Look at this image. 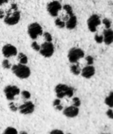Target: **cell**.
Segmentation results:
<instances>
[{
    "instance_id": "3",
    "label": "cell",
    "mask_w": 113,
    "mask_h": 134,
    "mask_svg": "<svg viewBox=\"0 0 113 134\" xmlns=\"http://www.w3.org/2000/svg\"><path fill=\"white\" fill-rule=\"evenodd\" d=\"M87 27L89 31L93 34L96 43L106 46L112 44V22L109 18L101 17L98 13H93L87 20Z\"/></svg>"
},
{
    "instance_id": "21",
    "label": "cell",
    "mask_w": 113,
    "mask_h": 134,
    "mask_svg": "<svg viewBox=\"0 0 113 134\" xmlns=\"http://www.w3.org/2000/svg\"><path fill=\"white\" fill-rule=\"evenodd\" d=\"M9 108L10 111H13V112H16V111H18V108L15 105V104H14L13 101H11V102L9 104Z\"/></svg>"
},
{
    "instance_id": "22",
    "label": "cell",
    "mask_w": 113,
    "mask_h": 134,
    "mask_svg": "<svg viewBox=\"0 0 113 134\" xmlns=\"http://www.w3.org/2000/svg\"><path fill=\"white\" fill-rule=\"evenodd\" d=\"M106 115H107L110 119H113V111L112 108H109V109L106 111Z\"/></svg>"
},
{
    "instance_id": "23",
    "label": "cell",
    "mask_w": 113,
    "mask_h": 134,
    "mask_svg": "<svg viewBox=\"0 0 113 134\" xmlns=\"http://www.w3.org/2000/svg\"><path fill=\"white\" fill-rule=\"evenodd\" d=\"M50 134H64V132L62 131V130H52Z\"/></svg>"
},
{
    "instance_id": "9",
    "label": "cell",
    "mask_w": 113,
    "mask_h": 134,
    "mask_svg": "<svg viewBox=\"0 0 113 134\" xmlns=\"http://www.w3.org/2000/svg\"><path fill=\"white\" fill-rule=\"evenodd\" d=\"M1 52L4 58H9L10 57L15 56L18 53V49L11 43H6L2 46Z\"/></svg>"
},
{
    "instance_id": "8",
    "label": "cell",
    "mask_w": 113,
    "mask_h": 134,
    "mask_svg": "<svg viewBox=\"0 0 113 134\" xmlns=\"http://www.w3.org/2000/svg\"><path fill=\"white\" fill-rule=\"evenodd\" d=\"M3 91L6 99L9 101H13L15 99L16 96L20 93V90L17 86H13V85L6 86L4 88Z\"/></svg>"
},
{
    "instance_id": "2",
    "label": "cell",
    "mask_w": 113,
    "mask_h": 134,
    "mask_svg": "<svg viewBox=\"0 0 113 134\" xmlns=\"http://www.w3.org/2000/svg\"><path fill=\"white\" fill-rule=\"evenodd\" d=\"M27 34L31 40V48L45 58H50L55 52L53 38L38 22H31L27 27Z\"/></svg>"
},
{
    "instance_id": "19",
    "label": "cell",
    "mask_w": 113,
    "mask_h": 134,
    "mask_svg": "<svg viewBox=\"0 0 113 134\" xmlns=\"http://www.w3.org/2000/svg\"><path fill=\"white\" fill-rule=\"evenodd\" d=\"M72 105L76 107V108H79L80 105H81V100L77 97H73V99H72Z\"/></svg>"
},
{
    "instance_id": "20",
    "label": "cell",
    "mask_w": 113,
    "mask_h": 134,
    "mask_svg": "<svg viewBox=\"0 0 113 134\" xmlns=\"http://www.w3.org/2000/svg\"><path fill=\"white\" fill-rule=\"evenodd\" d=\"M20 93H21L22 97L24 99H25V100H28V99L31 98V93L29 91H28V90H23Z\"/></svg>"
},
{
    "instance_id": "17",
    "label": "cell",
    "mask_w": 113,
    "mask_h": 134,
    "mask_svg": "<svg viewBox=\"0 0 113 134\" xmlns=\"http://www.w3.org/2000/svg\"><path fill=\"white\" fill-rule=\"evenodd\" d=\"M2 134H18V132H17V130L14 127L9 126V127H7L4 130V132L2 133Z\"/></svg>"
},
{
    "instance_id": "14",
    "label": "cell",
    "mask_w": 113,
    "mask_h": 134,
    "mask_svg": "<svg viewBox=\"0 0 113 134\" xmlns=\"http://www.w3.org/2000/svg\"><path fill=\"white\" fill-rule=\"evenodd\" d=\"M17 58L19 61L20 64H25V65H28V56L24 53L23 52H18L17 55Z\"/></svg>"
},
{
    "instance_id": "10",
    "label": "cell",
    "mask_w": 113,
    "mask_h": 134,
    "mask_svg": "<svg viewBox=\"0 0 113 134\" xmlns=\"http://www.w3.org/2000/svg\"><path fill=\"white\" fill-rule=\"evenodd\" d=\"M18 111L20 114L24 115H31L35 111V104L31 101H25L18 108Z\"/></svg>"
},
{
    "instance_id": "11",
    "label": "cell",
    "mask_w": 113,
    "mask_h": 134,
    "mask_svg": "<svg viewBox=\"0 0 113 134\" xmlns=\"http://www.w3.org/2000/svg\"><path fill=\"white\" fill-rule=\"evenodd\" d=\"M95 72L96 69L94 65H87L82 68L80 75L85 79H90L95 75Z\"/></svg>"
},
{
    "instance_id": "5",
    "label": "cell",
    "mask_w": 113,
    "mask_h": 134,
    "mask_svg": "<svg viewBox=\"0 0 113 134\" xmlns=\"http://www.w3.org/2000/svg\"><path fill=\"white\" fill-rule=\"evenodd\" d=\"M10 70L14 75H16L17 78L20 79H26L29 78L31 74L30 68L28 65L21 64H13L11 66Z\"/></svg>"
},
{
    "instance_id": "1",
    "label": "cell",
    "mask_w": 113,
    "mask_h": 134,
    "mask_svg": "<svg viewBox=\"0 0 113 134\" xmlns=\"http://www.w3.org/2000/svg\"><path fill=\"white\" fill-rule=\"evenodd\" d=\"M46 10L53 18L56 27L61 30L72 31L78 25V18L72 6L62 3L59 0H51L47 2Z\"/></svg>"
},
{
    "instance_id": "4",
    "label": "cell",
    "mask_w": 113,
    "mask_h": 134,
    "mask_svg": "<svg viewBox=\"0 0 113 134\" xmlns=\"http://www.w3.org/2000/svg\"><path fill=\"white\" fill-rule=\"evenodd\" d=\"M21 19L19 5L14 0H0V21L6 26L17 25Z\"/></svg>"
},
{
    "instance_id": "6",
    "label": "cell",
    "mask_w": 113,
    "mask_h": 134,
    "mask_svg": "<svg viewBox=\"0 0 113 134\" xmlns=\"http://www.w3.org/2000/svg\"><path fill=\"white\" fill-rule=\"evenodd\" d=\"M54 90L57 95V98L58 99H62L64 97H68L71 98L74 96V93H75V90L73 87L62 83L57 85Z\"/></svg>"
},
{
    "instance_id": "25",
    "label": "cell",
    "mask_w": 113,
    "mask_h": 134,
    "mask_svg": "<svg viewBox=\"0 0 113 134\" xmlns=\"http://www.w3.org/2000/svg\"><path fill=\"white\" fill-rule=\"evenodd\" d=\"M101 134H107V133H101Z\"/></svg>"
},
{
    "instance_id": "24",
    "label": "cell",
    "mask_w": 113,
    "mask_h": 134,
    "mask_svg": "<svg viewBox=\"0 0 113 134\" xmlns=\"http://www.w3.org/2000/svg\"><path fill=\"white\" fill-rule=\"evenodd\" d=\"M18 134H28L27 132H25V131H20V133Z\"/></svg>"
},
{
    "instance_id": "15",
    "label": "cell",
    "mask_w": 113,
    "mask_h": 134,
    "mask_svg": "<svg viewBox=\"0 0 113 134\" xmlns=\"http://www.w3.org/2000/svg\"><path fill=\"white\" fill-rule=\"evenodd\" d=\"M53 106L57 111H63V109H64V107L61 104V99H58V98H56L53 101Z\"/></svg>"
},
{
    "instance_id": "13",
    "label": "cell",
    "mask_w": 113,
    "mask_h": 134,
    "mask_svg": "<svg viewBox=\"0 0 113 134\" xmlns=\"http://www.w3.org/2000/svg\"><path fill=\"white\" fill-rule=\"evenodd\" d=\"M81 70H82V67L80 66L78 61L74 64H70V71L74 75H79L81 73Z\"/></svg>"
},
{
    "instance_id": "16",
    "label": "cell",
    "mask_w": 113,
    "mask_h": 134,
    "mask_svg": "<svg viewBox=\"0 0 113 134\" xmlns=\"http://www.w3.org/2000/svg\"><path fill=\"white\" fill-rule=\"evenodd\" d=\"M105 103L107 106L109 107V108H113V92H111L109 93V95L105 98Z\"/></svg>"
},
{
    "instance_id": "18",
    "label": "cell",
    "mask_w": 113,
    "mask_h": 134,
    "mask_svg": "<svg viewBox=\"0 0 113 134\" xmlns=\"http://www.w3.org/2000/svg\"><path fill=\"white\" fill-rule=\"evenodd\" d=\"M2 67L4 69H6V70H10V68H11V64H10L9 61L7 59L4 58V59L2 60Z\"/></svg>"
},
{
    "instance_id": "12",
    "label": "cell",
    "mask_w": 113,
    "mask_h": 134,
    "mask_svg": "<svg viewBox=\"0 0 113 134\" xmlns=\"http://www.w3.org/2000/svg\"><path fill=\"white\" fill-rule=\"evenodd\" d=\"M79 113V108H76L73 105L67 107L63 109V114L67 118H75L78 116Z\"/></svg>"
},
{
    "instance_id": "7",
    "label": "cell",
    "mask_w": 113,
    "mask_h": 134,
    "mask_svg": "<svg viewBox=\"0 0 113 134\" xmlns=\"http://www.w3.org/2000/svg\"><path fill=\"white\" fill-rule=\"evenodd\" d=\"M86 55V52L79 47H72L67 54L68 60L70 64H74L77 62L79 59L83 58Z\"/></svg>"
},
{
    "instance_id": "26",
    "label": "cell",
    "mask_w": 113,
    "mask_h": 134,
    "mask_svg": "<svg viewBox=\"0 0 113 134\" xmlns=\"http://www.w3.org/2000/svg\"><path fill=\"white\" fill-rule=\"evenodd\" d=\"M67 134H72V133H67Z\"/></svg>"
}]
</instances>
